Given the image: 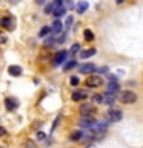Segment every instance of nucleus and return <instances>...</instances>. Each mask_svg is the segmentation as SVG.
Returning a JSON list of instances; mask_svg holds the SVG:
<instances>
[{"label":"nucleus","mask_w":143,"mask_h":148,"mask_svg":"<svg viewBox=\"0 0 143 148\" xmlns=\"http://www.w3.org/2000/svg\"><path fill=\"white\" fill-rule=\"evenodd\" d=\"M120 100L123 102V103H134V102L137 100V94L134 91H122L120 92Z\"/></svg>","instance_id":"1"},{"label":"nucleus","mask_w":143,"mask_h":148,"mask_svg":"<svg viewBox=\"0 0 143 148\" xmlns=\"http://www.w3.org/2000/svg\"><path fill=\"white\" fill-rule=\"evenodd\" d=\"M103 85V80H101V77L100 76H89L86 79V86H89V88H99Z\"/></svg>","instance_id":"2"},{"label":"nucleus","mask_w":143,"mask_h":148,"mask_svg":"<svg viewBox=\"0 0 143 148\" xmlns=\"http://www.w3.org/2000/svg\"><path fill=\"white\" fill-rule=\"evenodd\" d=\"M0 26L2 28H6L8 31H12L16 28V18L14 17H3L0 20Z\"/></svg>","instance_id":"3"},{"label":"nucleus","mask_w":143,"mask_h":148,"mask_svg":"<svg viewBox=\"0 0 143 148\" xmlns=\"http://www.w3.org/2000/svg\"><path fill=\"white\" fill-rule=\"evenodd\" d=\"M97 71V66L94 63H83L78 66V73L80 74H92Z\"/></svg>","instance_id":"4"},{"label":"nucleus","mask_w":143,"mask_h":148,"mask_svg":"<svg viewBox=\"0 0 143 148\" xmlns=\"http://www.w3.org/2000/svg\"><path fill=\"white\" fill-rule=\"evenodd\" d=\"M122 117H123V113H122L120 110H117V108L108 111V119H109V122H118V120H122Z\"/></svg>","instance_id":"5"},{"label":"nucleus","mask_w":143,"mask_h":148,"mask_svg":"<svg viewBox=\"0 0 143 148\" xmlns=\"http://www.w3.org/2000/svg\"><path fill=\"white\" fill-rule=\"evenodd\" d=\"M94 123H95V120L92 119L91 116H82L80 120H78V125H80L82 128H91Z\"/></svg>","instance_id":"6"},{"label":"nucleus","mask_w":143,"mask_h":148,"mask_svg":"<svg viewBox=\"0 0 143 148\" xmlns=\"http://www.w3.org/2000/svg\"><path fill=\"white\" fill-rule=\"evenodd\" d=\"M66 57H68V51H59L57 54L54 56V65H62L63 62H66Z\"/></svg>","instance_id":"7"},{"label":"nucleus","mask_w":143,"mask_h":148,"mask_svg":"<svg viewBox=\"0 0 143 148\" xmlns=\"http://www.w3.org/2000/svg\"><path fill=\"white\" fill-rule=\"evenodd\" d=\"M94 113V105L92 103H82L80 105V114L82 116H91Z\"/></svg>","instance_id":"8"},{"label":"nucleus","mask_w":143,"mask_h":148,"mask_svg":"<svg viewBox=\"0 0 143 148\" xmlns=\"http://www.w3.org/2000/svg\"><path fill=\"white\" fill-rule=\"evenodd\" d=\"M5 106H6L8 111H14L18 106V102H17V99H14V97H6V99H5Z\"/></svg>","instance_id":"9"},{"label":"nucleus","mask_w":143,"mask_h":148,"mask_svg":"<svg viewBox=\"0 0 143 148\" xmlns=\"http://www.w3.org/2000/svg\"><path fill=\"white\" fill-rule=\"evenodd\" d=\"M101 103L114 105V103H115V96H114V94H111V92H106V94L101 96Z\"/></svg>","instance_id":"10"},{"label":"nucleus","mask_w":143,"mask_h":148,"mask_svg":"<svg viewBox=\"0 0 143 148\" xmlns=\"http://www.w3.org/2000/svg\"><path fill=\"white\" fill-rule=\"evenodd\" d=\"M8 74H11L12 77H18L22 74V68L17 66V65H11V66L8 68Z\"/></svg>","instance_id":"11"},{"label":"nucleus","mask_w":143,"mask_h":148,"mask_svg":"<svg viewBox=\"0 0 143 148\" xmlns=\"http://www.w3.org/2000/svg\"><path fill=\"white\" fill-rule=\"evenodd\" d=\"M62 29H63V23L60 20H55L52 23V26H51V32L52 34H59V32H62Z\"/></svg>","instance_id":"12"},{"label":"nucleus","mask_w":143,"mask_h":148,"mask_svg":"<svg viewBox=\"0 0 143 148\" xmlns=\"http://www.w3.org/2000/svg\"><path fill=\"white\" fill-rule=\"evenodd\" d=\"M86 99V92L85 91H74L72 92V100L74 102H82Z\"/></svg>","instance_id":"13"},{"label":"nucleus","mask_w":143,"mask_h":148,"mask_svg":"<svg viewBox=\"0 0 143 148\" xmlns=\"http://www.w3.org/2000/svg\"><path fill=\"white\" fill-rule=\"evenodd\" d=\"M65 12H66V9H65L63 5H60V6H54V8H52V14H54L55 17H62Z\"/></svg>","instance_id":"14"},{"label":"nucleus","mask_w":143,"mask_h":148,"mask_svg":"<svg viewBox=\"0 0 143 148\" xmlns=\"http://www.w3.org/2000/svg\"><path fill=\"white\" fill-rule=\"evenodd\" d=\"M88 6H89V5H88V2H85V0H80V2L77 3V12L78 14H83L88 9Z\"/></svg>","instance_id":"15"},{"label":"nucleus","mask_w":143,"mask_h":148,"mask_svg":"<svg viewBox=\"0 0 143 148\" xmlns=\"http://www.w3.org/2000/svg\"><path fill=\"white\" fill-rule=\"evenodd\" d=\"M95 53H97L95 48H89V49H86V51H82V53H80V57H82V59H88V57H92Z\"/></svg>","instance_id":"16"},{"label":"nucleus","mask_w":143,"mask_h":148,"mask_svg":"<svg viewBox=\"0 0 143 148\" xmlns=\"http://www.w3.org/2000/svg\"><path fill=\"white\" fill-rule=\"evenodd\" d=\"M106 88H108V92H111V94H114V92H117V91L120 90V88H118V83H117V82H109V83H108V86H106Z\"/></svg>","instance_id":"17"},{"label":"nucleus","mask_w":143,"mask_h":148,"mask_svg":"<svg viewBox=\"0 0 143 148\" xmlns=\"http://www.w3.org/2000/svg\"><path fill=\"white\" fill-rule=\"evenodd\" d=\"M69 137H71V140H82V139H83V133L82 131H72Z\"/></svg>","instance_id":"18"},{"label":"nucleus","mask_w":143,"mask_h":148,"mask_svg":"<svg viewBox=\"0 0 143 148\" xmlns=\"http://www.w3.org/2000/svg\"><path fill=\"white\" fill-rule=\"evenodd\" d=\"M51 34V28L49 26H43L40 29V32H39V37H46V36H49Z\"/></svg>","instance_id":"19"},{"label":"nucleus","mask_w":143,"mask_h":148,"mask_svg":"<svg viewBox=\"0 0 143 148\" xmlns=\"http://www.w3.org/2000/svg\"><path fill=\"white\" fill-rule=\"evenodd\" d=\"M83 36H85V39H86L88 42L94 40V32H92L91 29H85V31H83Z\"/></svg>","instance_id":"20"},{"label":"nucleus","mask_w":143,"mask_h":148,"mask_svg":"<svg viewBox=\"0 0 143 148\" xmlns=\"http://www.w3.org/2000/svg\"><path fill=\"white\" fill-rule=\"evenodd\" d=\"M43 43H45L46 46H51L52 43H55V37H54V36H51V34H49V36H46Z\"/></svg>","instance_id":"21"},{"label":"nucleus","mask_w":143,"mask_h":148,"mask_svg":"<svg viewBox=\"0 0 143 148\" xmlns=\"http://www.w3.org/2000/svg\"><path fill=\"white\" fill-rule=\"evenodd\" d=\"M76 65H77L76 60H69V62L65 65V71H69V69H72L74 66H76Z\"/></svg>","instance_id":"22"},{"label":"nucleus","mask_w":143,"mask_h":148,"mask_svg":"<svg viewBox=\"0 0 143 148\" xmlns=\"http://www.w3.org/2000/svg\"><path fill=\"white\" fill-rule=\"evenodd\" d=\"M92 102L94 103H101V94H94L92 96Z\"/></svg>","instance_id":"23"},{"label":"nucleus","mask_w":143,"mask_h":148,"mask_svg":"<svg viewBox=\"0 0 143 148\" xmlns=\"http://www.w3.org/2000/svg\"><path fill=\"white\" fill-rule=\"evenodd\" d=\"M78 49H80V45H78V43H74V45H72V48H71V54L78 53Z\"/></svg>","instance_id":"24"},{"label":"nucleus","mask_w":143,"mask_h":148,"mask_svg":"<svg viewBox=\"0 0 143 148\" xmlns=\"http://www.w3.org/2000/svg\"><path fill=\"white\" fill-rule=\"evenodd\" d=\"M72 22H74V18H72L71 16H69V17L66 18V23H65V26H66V29H68V28H71V25H72Z\"/></svg>","instance_id":"25"},{"label":"nucleus","mask_w":143,"mask_h":148,"mask_svg":"<svg viewBox=\"0 0 143 148\" xmlns=\"http://www.w3.org/2000/svg\"><path fill=\"white\" fill-rule=\"evenodd\" d=\"M6 36L3 34V32H0V45H3V43H6Z\"/></svg>","instance_id":"26"},{"label":"nucleus","mask_w":143,"mask_h":148,"mask_svg":"<svg viewBox=\"0 0 143 148\" xmlns=\"http://www.w3.org/2000/svg\"><path fill=\"white\" fill-rule=\"evenodd\" d=\"M71 85H74V86H76V85H78V77H76V76H74V77H71Z\"/></svg>","instance_id":"27"},{"label":"nucleus","mask_w":143,"mask_h":148,"mask_svg":"<svg viewBox=\"0 0 143 148\" xmlns=\"http://www.w3.org/2000/svg\"><path fill=\"white\" fill-rule=\"evenodd\" d=\"M62 2H63V0H54V2H52V8H54V6H60V5H62Z\"/></svg>","instance_id":"28"},{"label":"nucleus","mask_w":143,"mask_h":148,"mask_svg":"<svg viewBox=\"0 0 143 148\" xmlns=\"http://www.w3.org/2000/svg\"><path fill=\"white\" fill-rule=\"evenodd\" d=\"M5 133H6V130H5L3 127H0V137H2V136H5Z\"/></svg>","instance_id":"29"},{"label":"nucleus","mask_w":143,"mask_h":148,"mask_svg":"<svg viewBox=\"0 0 143 148\" xmlns=\"http://www.w3.org/2000/svg\"><path fill=\"white\" fill-rule=\"evenodd\" d=\"M39 139H45V134L43 133H39Z\"/></svg>","instance_id":"30"},{"label":"nucleus","mask_w":143,"mask_h":148,"mask_svg":"<svg viewBox=\"0 0 143 148\" xmlns=\"http://www.w3.org/2000/svg\"><path fill=\"white\" fill-rule=\"evenodd\" d=\"M45 3V0H37V5H43Z\"/></svg>","instance_id":"31"},{"label":"nucleus","mask_w":143,"mask_h":148,"mask_svg":"<svg viewBox=\"0 0 143 148\" xmlns=\"http://www.w3.org/2000/svg\"><path fill=\"white\" fill-rule=\"evenodd\" d=\"M115 2H117V3H123L125 0H115Z\"/></svg>","instance_id":"32"}]
</instances>
